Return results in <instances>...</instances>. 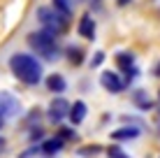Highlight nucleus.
I'll list each match as a JSON object with an SVG mask.
<instances>
[{
	"label": "nucleus",
	"mask_w": 160,
	"mask_h": 158,
	"mask_svg": "<svg viewBox=\"0 0 160 158\" xmlns=\"http://www.w3.org/2000/svg\"><path fill=\"white\" fill-rule=\"evenodd\" d=\"M9 70H12V74L26 86H37L44 79L42 63L37 61L35 56L23 54V51H16V54L9 56Z\"/></svg>",
	"instance_id": "nucleus-1"
},
{
	"label": "nucleus",
	"mask_w": 160,
	"mask_h": 158,
	"mask_svg": "<svg viewBox=\"0 0 160 158\" xmlns=\"http://www.w3.org/2000/svg\"><path fill=\"white\" fill-rule=\"evenodd\" d=\"M26 42H28V47L37 54V56H42L44 61H56V58H60L58 37L49 35V33H44V30H32V33H28Z\"/></svg>",
	"instance_id": "nucleus-2"
},
{
	"label": "nucleus",
	"mask_w": 160,
	"mask_h": 158,
	"mask_svg": "<svg viewBox=\"0 0 160 158\" xmlns=\"http://www.w3.org/2000/svg\"><path fill=\"white\" fill-rule=\"evenodd\" d=\"M37 23H40V30L49 33L53 37H60L65 30H68V19H63L60 14H56L51 7H37Z\"/></svg>",
	"instance_id": "nucleus-3"
},
{
	"label": "nucleus",
	"mask_w": 160,
	"mask_h": 158,
	"mask_svg": "<svg viewBox=\"0 0 160 158\" xmlns=\"http://www.w3.org/2000/svg\"><path fill=\"white\" fill-rule=\"evenodd\" d=\"M114 61H116L118 70L125 74V77H123L125 84H130V81L139 74V70H137V65H135V54H132V51H116Z\"/></svg>",
	"instance_id": "nucleus-4"
},
{
	"label": "nucleus",
	"mask_w": 160,
	"mask_h": 158,
	"mask_svg": "<svg viewBox=\"0 0 160 158\" xmlns=\"http://www.w3.org/2000/svg\"><path fill=\"white\" fill-rule=\"evenodd\" d=\"M68 110H70V102L65 100V98H53L51 102H49V110H47V119H49V123H60L63 119H68Z\"/></svg>",
	"instance_id": "nucleus-5"
},
{
	"label": "nucleus",
	"mask_w": 160,
	"mask_h": 158,
	"mask_svg": "<svg viewBox=\"0 0 160 158\" xmlns=\"http://www.w3.org/2000/svg\"><path fill=\"white\" fill-rule=\"evenodd\" d=\"M100 86L104 91H109V93H123L125 91V79L121 77L118 72H112V70H104L100 74Z\"/></svg>",
	"instance_id": "nucleus-6"
},
{
	"label": "nucleus",
	"mask_w": 160,
	"mask_h": 158,
	"mask_svg": "<svg viewBox=\"0 0 160 158\" xmlns=\"http://www.w3.org/2000/svg\"><path fill=\"white\" fill-rule=\"evenodd\" d=\"M16 114H21V102L12 93L0 91V116L9 119V116H16Z\"/></svg>",
	"instance_id": "nucleus-7"
},
{
	"label": "nucleus",
	"mask_w": 160,
	"mask_h": 158,
	"mask_svg": "<svg viewBox=\"0 0 160 158\" xmlns=\"http://www.w3.org/2000/svg\"><path fill=\"white\" fill-rule=\"evenodd\" d=\"M142 135V128L139 126H132V123H125V126L116 128L112 133V140L114 142H130V140H137Z\"/></svg>",
	"instance_id": "nucleus-8"
},
{
	"label": "nucleus",
	"mask_w": 160,
	"mask_h": 158,
	"mask_svg": "<svg viewBox=\"0 0 160 158\" xmlns=\"http://www.w3.org/2000/svg\"><path fill=\"white\" fill-rule=\"evenodd\" d=\"M77 33H79L84 40H95V19H93L91 12L81 14L79 23H77Z\"/></svg>",
	"instance_id": "nucleus-9"
},
{
	"label": "nucleus",
	"mask_w": 160,
	"mask_h": 158,
	"mask_svg": "<svg viewBox=\"0 0 160 158\" xmlns=\"http://www.w3.org/2000/svg\"><path fill=\"white\" fill-rule=\"evenodd\" d=\"M86 114H88V107H86V102H84V100H74V102H70L68 119H70V123H72V126H79V123H84Z\"/></svg>",
	"instance_id": "nucleus-10"
},
{
	"label": "nucleus",
	"mask_w": 160,
	"mask_h": 158,
	"mask_svg": "<svg viewBox=\"0 0 160 158\" xmlns=\"http://www.w3.org/2000/svg\"><path fill=\"white\" fill-rule=\"evenodd\" d=\"M132 102H135L137 107H139L142 112H151V110H156V102L148 98V93L144 89H135L132 91Z\"/></svg>",
	"instance_id": "nucleus-11"
},
{
	"label": "nucleus",
	"mask_w": 160,
	"mask_h": 158,
	"mask_svg": "<svg viewBox=\"0 0 160 158\" xmlns=\"http://www.w3.org/2000/svg\"><path fill=\"white\" fill-rule=\"evenodd\" d=\"M44 86H47L51 93H56L60 95L65 89H68V81H65L63 74H58V72H53V74H49V77H44Z\"/></svg>",
	"instance_id": "nucleus-12"
},
{
	"label": "nucleus",
	"mask_w": 160,
	"mask_h": 158,
	"mask_svg": "<svg viewBox=\"0 0 160 158\" xmlns=\"http://www.w3.org/2000/svg\"><path fill=\"white\" fill-rule=\"evenodd\" d=\"M63 146H65V142L56 135V137H49V140H44V142L40 144V154H44V156H56Z\"/></svg>",
	"instance_id": "nucleus-13"
},
{
	"label": "nucleus",
	"mask_w": 160,
	"mask_h": 158,
	"mask_svg": "<svg viewBox=\"0 0 160 158\" xmlns=\"http://www.w3.org/2000/svg\"><path fill=\"white\" fill-rule=\"evenodd\" d=\"M51 9L56 14H60L63 19L70 21V16H72V3L70 0H51Z\"/></svg>",
	"instance_id": "nucleus-14"
},
{
	"label": "nucleus",
	"mask_w": 160,
	"mask_h": 158,
	"mask_svg": "<svg viewBox=\"0 0 160 158\" xmlns=\"http://www.w3.org/2000/svg\"><path fill=\"white\" fill-rule=\"evenodd\" d=\"M65 56H68V61L72 63V65H81L84 63V49L81 47H77V44H70V47H65Z\"/></svg>",
	"instance_id": "nucleus-15"
},
{
	"label": "nucleus",
	"mask_w": 160,
	"mask_h": 158,
	"mask_svg": "<svg viewBox=\"0 0 160 158\" xmlns=\"http://www.w3.org/2000/svg\"><path fill=\"white\" fill-rule=\"evenodd\" d=\"M58 137L63 140V142H77V140H79V135H77V130H74V128L60 126V128H58Z\"/></svg>",
	"instance_id": "nucleus-16"
},
{
	"label": "nucleus",
	"mask_w": 160,
	"mask_h": 158,
	"mask_svg": "<svg viewBox=\"0 0 160 158\" xmlns=\"http://www.w3.org/2000/svg\"><path fill=\"white\" fill-rule=\"evenodd\" d=\"M102 151V146H98V144H88V146H81V149H77V154H79L81 158H86V156H98Z\"/></svg>",
	"instance_id": "nucleus-17"
},
{
	"label": "nucleus",
	"mask_w": 160,
	"mask_h": 158,
	"mask_svg": "<svg viewBox=\"0 0 160 158\" xmlns=\"http://www.w3.org/2000/svg\"><path fill=\"white\" fill-rule=\"evenodd\" d=\"M107 156H109V158H130L118 144H112V146H109V149H107Z\"/></svg>",
	"instance_id": "nucleus-18"
},
{
	"label": "nucleus",
	"mask_w": 160,
	"mask_h": 158,
	"mask_svg": "<svg viewBox=\"0 0 160 158\" xmlns=\"http://www.w3.org/2000/svg\"><path fill=\"white\" fill-rule=\"evenodd\" d=\"M42 137H44L42 128H37V126H30V133H28V140H30V142H35V140H42Z\"/></svg>",
	"instance_id": "nucleus-19"
},
{
	"label": "nucleus",
	"mask_w": 160,
	"mask_h": 158,
	"mask_svg": "<svg viewBox=\"0 0 160 158\" xmlns=\"http://www.w3.org/2000/svg\"><path fill=\"white\" fill-rule=\"evenodd\" d=\"M102 63H104V54L102 51H95V56L91 58V68H100Z\"/></svg>",
	"instance_id": "nucleus-20"
},
{
	"label": "nucleus",
	"mask_w": 160,
	"mask_h": 158,
	"mask_svg": "<svg viewBox=\"0 0 160 158\" xmlns=\"http://www.w3.org/2000/svg\"><path fill=\"white\" fill-rule=\"evenodd\" d=\"M153 74H156V77H160V61H158V65H156V70H153Z\"/></svg>",
	"instance_id": "nucleus-21"
},
{
	"label": "nucleus",
	"mask_w": 160,
	"mask_h": 158,
	"mask_svg": "<svg viewBox=\"0 0 160 158\" xmlns=\"http://www.w3.org/2000/svg\"><path fill=\"white\" fill-rule=\"evenodd\" d=\"M116 3L121 5V7H125V5H128V3H132V0H116Z\"/></svg>",
	"instance_id": "nucleus-22"
},
{
	"label": "nucleus",
	"mask_w": 160,
	"mask_h": 158,
	"mask_svg": "<svg viewBox=\"0 0 160 158\" xmlns=\"http://www.w3.org/2000/svg\"><path fill=\"white\" fill-rule=\"evenodd\" d=\"M2 128H5V119L0 116V130H2Z\"/></svg>",
	"instance_id": "nucleus-23"
},
{
	"label": "nucleus",
	"mask_w": 160,
	"mask_h": 158,
	"mask_svg": "<svg viewBox=\"0 0 160 158\" xmlns=\"http://www.w3.org/2000/svg\"><path fill=\"white\" fill-rule=\"evenodd\" d=\"M93 5H95V7H100V0H93Z\"/></svg>",
	"instance_id": "nucleus-24"
},
{
	"label": "nucleus",
	"mask_w": 160,
	"mask_h": 158,
	"mask_svg": "<svg viewBox=\"0 0 160 158\" xmlns=\"http://www.w3.org/2000/svg\"><path fill=\"white\" fill-rule=\"evenodd\" d=\"M2 146H5V140H2V137H0V149H2Z\"/></svg>",
	"instance_id": "nucleus-25"
},
{
	"label": "nucleus",
	"mask_w": 160,
	"mask_h": 158,
	"mask_svg": "<svg viewBox=\"0 0 160 158\" xmlns=\"http://www.w3.org/2000/svg\"><path fill=\"white\" fill-rule=\"evenodd\" d=\"M158 128H160V110H158Z\"/></svg>",
	"instance_id": "nucleus-26"
},
{
	"label": "nucleus",
	"mask_w": 160,
	"mask_h": 158,
	"mask_svg": "<svg viewBox=\"0 0 160 158\" xmlns=\"http://www.w3.org/2000/svg\"><path fill=\"white\" fill-rule=\"evenodd\" d=\"M158 100H160V91H158Z\"/></svg>",
	"instance_id": "nucleus-27"
}]
</instances>
